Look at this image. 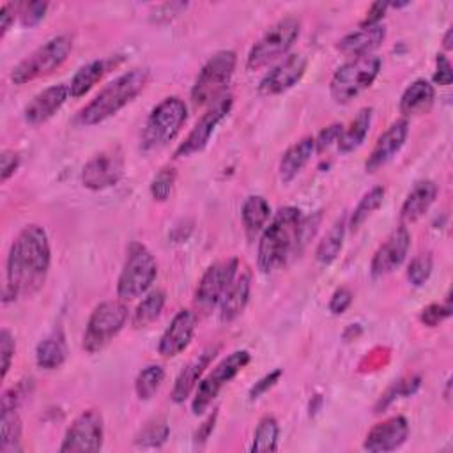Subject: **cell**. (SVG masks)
Returning <instances> with one entry per match:
<instances>
[{
  "label": "cell",
  "instance_id": "23",
  "mask_svg": "<svg viewBox=\"0 0 453 453\" xmlns=\"http://www.w3.org/2000/svg\"><path fill=\"white\" fill-rule=\"evenodd\" d=\"M384 37H386L384 23L372 25V27H359V30H354V32L343 35L336 42V50L352 58L363 57V55H372V51L380 46Z\"/></svg>",
  "mask_w": 453,
  "mask_h": 453
},
{
  "label": "cell",
  "instance_id": "2",
  "mask_svg": "<svg viewBox=\"0 0 453 453\" xmlns=\"http://www.w3.org/2000/svg\"><path fill=\"white\" fill-rule=\"evenodd\" d=\"M303 212L297 207L285 205L278 209L265 228L260 232L257 246V265L262 273H273L299 246Z\"/></svg>",
  "mask_w": 453,
  "mask_h": 453
},
{
  "label": "cell",
  "instance_id": "43",
  "mask_svg": "<svg viewBox=\"0 0 453 453\" xmlns=\"http://www.w3.org/2000/svg\"><path fill=\"white\" fill-rule=\"evenodd\" d=\"M34 386V379H23L12 388L5 389L0 400V411L4 409H18L19 403L30 395V389Z\"/></svg>",
  "mask_w": 453,
  "mask_h": 453
},
{
  "label": "cell",
  "instance_id": "48",
  "mask_svg": "<svg viewBox=\"0 0 453 453\" xmlns=\"http://www.w3.org/2000/svg\"><path fill=\"white\" fill-rule=\"evenodd\" d=\"M451 80H453V67H451V62L449 58L444 55V53H439L435 57V73H434V83L437 85H451Z\"/></svg>",
  "mask_w": 453,
  "mask_h": 453
},
{
  "label": "cell",
  "instance_id": "55",
  "mask_svg": "<svg viewBox=\"0 0 453 453\" xmlns=\"http://www.w3.org/2000/svg\"><path fill=\"white\" fill-rule=\"evenodd\" d=\"M451 37H453V30L451 28H448L446 30V34H444V39H442V48L444 50H451Z\"/></svg>",
  "mask_w": 453,
  "mask_h": 453
},
{
  "label": "cell",
  "instance_id": "39",
  "mask_svg": "<svg viewBox=\"0 0 453 453\" xmlns=\"http://www.w3.org/2000/svg\"><path fill=\"white\" fill-rule=\"evenodd\" d=\"M421 386V379L419 375H411V377H405V379H400L396 382H393L382 395L380 398L377 400L375 403V412H382L386 411L395 400L398 398H403V396H411L414 395Z\"/></svg>",
  "mask_w": 453,
  "mask_h": 453
},
{
  "label": "cell",
  "instance_id": "47",
  "mask_svg": "<svg viewBox=\"0 0 453 453\" xmlns=\"http://www.w3.org/2000/svg\"><path fill=\"white\" fill-rule=\"evenodd\" d=\"M281 375H283V370H281V368H276V370L265 373L264 377H260V379L250 388V391H248L250 400H257V398H260L264 393H267V391L280 380Z\"/></svg>",
  "mask_w": 453,
  "mask_h": 453
},
{
  "label": "cell",
  "instance_id": "18",
  "mask_svg": "<svg viewBox=\"0 0 453 453\" xmlns=\"http://www.w3.org/2000/svg\"><path fill=\"white\" fill-rule=\"evenodd\" d=\"M196 327V311L179 310L157 342V352L163 357H175L188 349Z\"/></svg>",
  "mask_w": 453,
  "mask_h": 453
},
{
  "label": "cell",
  "instance_id": "10",
  "mask_svg": "<svg viewBox=\"0 0 453 453\" xmlns=\"http://www.w3.org/2000/svg\"><path fill=\"white\" fill-rule=\"evenodd\" d=\"M129 319L127 306L122 301L99 303L85 326L81 347L88 354L101 352L126 326Z\"/></svg>",
  "mask_w": 453,
  "mask_h": 453
},
{
  "label": "cell",
  "instance_id": "26",
  "mask_svg": "<svg viewBox=\"0 0 453 453\" xmlns=\"http://www.w3.org/2000/svg\"><path fill=\"white\" fill-rule=\"evenodd\" d=\"M313 154H315L313 136H303L297 142H294L280 159V165H278L280 180L287 184L292 179H296L301 173V170L308 165Z\"/></svg>",
  "mask_w": 453,
  "mask_h": 453
},
{
  "label": "cell",
  "instance_id": "21",
  "mask_svg": "<svg viewBox=\"0 0 453 453\" xmlns=\"http://www.w3.org/2000/svg\"><path fill=\"white\" fill-rule=\"evenodd\" d=\"M69 85L65 83H57L51 85L39 94L32 97V101L25 106L23 110V119L30 126H39L50 120L67 101L69 97Z\"/></svg>",
  "mask_w": 453,
  "mask_h": 453
},
{
  "label": "cell",
  "instance_id": "20",
  "mask_svg": "<svg viewBox=\"0 0 453 453\" xmlns=\"http://www.w3.org/2000/svg\"><path fill=\"white\" fill-rule=\"evenodd\" d=\"M409 437V423L403 416L388 418L373 425L363 442V448L372 453H386L398 449Z\"/></svg>",
  "mask_w": 453,
  "mask_h": 453
},
{
  "label": "cell",
  "instance_id": "24",
  "mask_svg": "<svg viewBox=\"0 0 453 453\" xmlns=\"http://www.w3.org/2000/svg\"><path fill=\"white\" fill-rule=\"evenodd\" d=\"M251 294V274L250 271H237L230 287L226 288L223 299L219 301V319L223 322L235 320L246 308Z\"/></svg>",
  "mask_w": 453,
  "mask_h": 453
},
{
  "label": "cell",
  "instance_id": "6",
  "mask_svg": "<svg viewBox=\"0 0 453 453\" xmlns=\"http://www.w3.org/2000/svg\"><path fill=\"white\" fill-rule=\"evenodd\" d=\"M237 65L234 50H219L207 58L198 71L191 87V101L195 106H205L218 101L226 94L228 83Z\"/></svg>",
  "mask_w": 453,
  "mask_h": 453
},
{
  "label": "cell",
  "instance_id": "13",
  "mask_svg": "<svg viewBox=\"0 0 453 453\" xmlns=\"http://www.w3.org/2000/svg\"><path fill=\"white\" fill-rule=\"evenodd\" d=\"M124 152L119 145L94 154L81 168V184L90 191H103L115 186L124 175Z\"/></svg>",
  "mask_w": 453,
  "mask_h": 453
},
{
  "label": "cell",
  "instance_id": "44",
  "mask_svg": "<svg viewBox=\"0 0 453 453\" xmlns=\"http://www.w3.org/2000/svg\"><path fill=\"white\" fill-rule=\"evenodd\" d=\"M451 315V306H449V301L446 304H441V303H432L428 306H425L419 313V320L428 326V327H435L439 326L441 322H444L448 317Z\"/></svg>",
  "mask_w": 453,
  "mask_h": 453
},
{
  "label": "cell",
  "instance_id": "8",
  "mask_svg": "<svg viewBox=\"0 0 453 453\" xmlns=\"http://www.w3.org/2000/svg\"><path fill=\"white\" fill-rule=\"evenodd\" d=\"M157 276V262L142 242H131L126 253L122 271L117 280V296L120 301H133L149 292Z\"/></svg>",
  "mask_w": 453,
  "mask_h": 453
},
{
  "label": "cell",
  "instance_id": "7",
  "mask_svg": "<svg viewBox=\"0 0 453 453\" xmlns=\"http://www.w3.org/2000/svg\"><path fill=\"white\" fill-rule=\"evenodd\" d=\"M382 67V60L377 55H363L342 64L329 81V94L334 103L345 104L372 87Z\"/></svg>",
  "mask_w": 453,
  "mask_h": 453
},
{
  "label": "cell",
  "instance_id": "34",
  "mask_svg": "<svg viewBox=\"0 0 453 453\" xmlns=\"http://www.w3.org/2000/svg\"><path fill=\"white\" fill-rule=\"evenodd\" d=\"M278 437H280V425L274 416H264L258 419L250 451L253 453H271L278 449Z\"/></svg>",
  "mask_w": 453,
  "mask_h": 453
},
{
  "label": "cell",
  "instance_id": "17",
  "mask_svg": "<svg viewBox=\"0 0 453 453\" xmlns=\"http://www.w3.org/2000/svg\"><path fill=\"white\" fill-rule=\"evenodd\" d=\"M409 248H411V232L407 230L405 225H400L375 250L370 262L372 278H382L393 273L396 267H400L407 258Z\"/></svg>",
  "mask_w": 453,
  "mask_h": 453
},
{
  "label": "cell",
  "instance_id": "9",
  "mask_svg": "<svg viewBox=\"0 0 453 453\" xmlns=\"http://www.w3.org/2000/svg\"><path fill=\"white\" fill-rule=\"evenodd\" d=\"M301 34V19L296 16H285L274 21L260 39L251 46L246 57V67L257 71L276 58L287 55Z\"/></svg>",
  "mask_w": 453,
  "mask_h": 453
},
{
  "label": "cell",
  "instance_id": "35",
  "mask_svg": "<svg viewBox=\"0 0 453 453\" xmlns=\"http://www.w3.org/2000/svg\"><path fill=\"white\" fill-rule=\"evenodd\" d=\"M0 451L2 453H18L21 446V419L16 409H4L0 418Z\"/></svg>",
  "mask_w": 453,
  "mask_h": 453
},
{
  "label": "cell",
  "instance_id": "19",
  "mask_svg": "<svg viewBox=\"0 0 453 453\" xmlns=\"http://www.w3.org/2000/svg\"><path fill=\"white\" fill-rule=\"evenodd\" d=\"M407 136H409L407 119H398L393 124H389L388 129L377 138L372 152L368 154L365 161V170L368 173H373L382 166H386L402 150Z\"/></svg>",
  "mask_w": 453,
  "mask_h": 453
},
{
  "label": "cell",
  "instance_id": "49",
  "mask_svg": "<svg viewBox=\"0 0 453 453\" xmlns=\"http://www.w3.org/2000/svg\"><path fill=\"white\" fill-rule=\"evenodd\" d=\"M352 292L347 288V287H340V288H336L334 292H333V296H331V299H329V304H327V308H329V311L333 313V315H342V313H345V310L350 306V303H352Z\"/></svg>",
  "mask_w": 453,
  "mask_h": 453
},
{
  "label": "cell",
  "instance_id": "33",
  "mask_svg": "<svg viewBox=\"0 0 453 453\" xmlns=\"http://www.w3.org/2000/svg\"><path fill=\"white\" fill-rule=\"evenodd\" d=\"M106 73V60H90L85 65H81L69 83V94L74 99L83 97L90 88L103 78Z\"/></svg>",
  "mask_w": 453,
  "mask_h": 453
},
{
  "label": "cell",
  "instance_id": "38",
  "mask_svg": "<svg viewBox=\"0 0 453 453\" xmlns=\"http://www.w3.org/2000/svg\"><path fill=\"white\" fill-rule=\"evenodd\" d=\"M170 435V425L166 418H152L143 425V428L134 437V444L142 448H159L168 441Z\"/></svg>",
  "mask_w": 453,
  "mask_h": 453
},
{
  "label": "cell",
  "instance_id": "28",
  "mask_svg": "<svg viewBox=\"0 0 453 453\" xmlns=\"http://www.w3.org/2000/svg\"><path fill=\"white\" fill-rule=\"evenodd\" d=\"M372 119H373V108L365 106L356 113V117L350 120V124L342 129V134L336 143L338 150L342 154L352 152L363 145V142L366 140V134L370 133Z\"/></svg>",
  "mask_w": 453,
  "mask_h": 453
},
{
  "label": "cell",
  "instance_id": "30",
  "mask_svg": "<svg viewBox=\"0 0 453 453\" xmlns=\"http://www.w3.org/2000/svg\"><path fill=\"white\" fill-rule=\"evenodd\" d=\"M67 359V345L60 331H53L35 347V365L42 370H57Z\"/></svg>",
  "mask_w": 453,
  "mask_h": 453
},
{
  "label": "cell",
  "instance_id": "27",
  "mask_svg": "<svg viewBox=\"0 0 453 453\" xmlns=\"http://www.w3.org/2000/svg\"><path fill=\"white\" fill-rule=\"evenodd\" d=\"M434 99H435L434 85L425 78H418L403 90L398 108H400V113H403L405 117L421 115L432 108Z\"/></svg>",
  "mask_w": 453,
  "mask_h": 453
},
{
  "label": "cell",
  "instance_id": "22",
  "mask_svg": "<svg viewBox=\"0 0 453 453\" xmlns=\"http://www.w3.org/2000/svg\"><path fill=\"white\" fill-rule=\"evenodd\" d=\"M219 352V345H209L205 347L198 356H195L177 375L170 398L175 403H182L198 386V382L202 380V375L205 373V370L209 368V365L212 363V359L216 357V354Z\"/></svg>",
  "mask_w": 453,
  "mask_h": 453
},
{
  "label": "cell",
  "instance_id": "40",
  "mask_svg": "<svg viewBox=\"0 0 453 453\" xmlns=\"http://www.w3.org/2000/svg\"><path fill=\"white\" fill-rule=\"evenodd\" d=\"M175 179H177V173L173 168L170 166H165L161 168L150 180V196L156 200V202H165L170 198L172 191H173V184H175Z\"/></svg>",
  "mask_w": 453,
  "mask_h": 453
},
{
  "label": "cell",
  "instance_id": "36",
  "mask_svg": "<svg viewBox=\"0 0 453 453\" xmlns=\"http://www.w3.org/2000/svg\"><path fill=\"white\" fill-rule=\"evenodd\" d=\"M384 195H386V189H384L382 186H373L370 191H366V193L359 198L357 205L354 207V211H352V214H350V218H349L347 226H349L352 232H356V230L382 205Z\"/></svg>",
  "mask_w": 453,
  "mask_h": 453
},
{
  "label": "cell",
  "instance_id": "14",
  "mask_svg": "<svg viewBox=\"0 0 453 453\" xmlns=\"http://www.w3.org/2000/svg\"><path fill=\"white\" fill-rule=\"evenodd\" d=\"M104 439V425L103 416L96 409L83 411L78 414L73 423L67 426L60 453H78V451H99L103 448Z\"/></svg>",
  "mask_w": 453,
  "mask_h": 453
},
{
  "label": "cell",
  "instance_id": "32",
  "mask_svg": "<svg viewBox=\"0 0 453 453\" xmlns=\"http://www.w3.org/2000/svg\"><path fill=\"white\" fill-rule=\"evenodd\" d=\"M166 303V294L161 288L150 290L143 296V299L138 303V306L133 311L131 317V324L134 329H143L147 326H150L163 311Z\"/></svg>",
  "mask_w": 453,
  "mask_h": 453
},
{
  "label": "cell",
  "instance_id": "31",
  "mask_svg": "<svg viewBox=\"0 0 453 453\" xmlns=\"http://www.w3.org/2000/svg\"><path fill=\"white\" fill-rule=\"evenodd\" d=\"M345 232H347V218H340L333 223V226L326 232V235L319 241L317 250H315V258L319 264L329 265L333 264L342 248H343V239H345Z\"/></svg>",
  "mask_w": 453,
  "mask_h": 453
},
{
  "label": "cell",
  "instance_id": "53",
  "mask_svg": "<svg viewBox=\"0 0 453 453\" xmlns=\"http://www.w3.org/2000/svg\"><path fill=\"white\" fill-rule=\"evenodd\" d=\"M388 7H389V2H382V0L373 2V4L370 5V9L366 11V16H365V19L359 23V27H372V25L382 23V18H384Z\"/></svg>",
  "mask_w": 453,
  "mask_h": 453
},
{
  "label": "cell",
  "instance_id": "51",
  "mask_svg": "<svg viewBox=\"0 0 453 453\" xmlns=\"http://www.w3.org/2000/svg\"><path fill=\"white\" fill-rule=\"evenodd\" d=\"M188 7L186 2H165L154 7L152 11V19L154 21H168L172 18H175L177 14H180V11H184Z\"/></svg>",
  "mask_w": 453,
  "mask_h": 453
},
{
  "label": "cell",
  "instance_id": "3",
  "mask_svg": "<svg viewBox=\"0 0 453 453\" xmlns=\"http://www.w3.org/2000/svg\"><path fill=\"white\" fill-rule=\"evenodd\" d=\"M150 71L149 67H133L108 85H104L99 94L90 99L78 113L76 120L81 126H96L104 122L129 104L149 83Z\"/></svg>",
  "mask_w": 453,
  "mask_h": 453
},
{
  "label": "cell",
  "instance_id": "50",
  "mask_svg": "<svg viewBox=\"0 0 453 453\" xmlns=\"http://www.w3.org/2000/svg\"><path fill=\"white\" fill-rule=\"evenodd\" d=\"M19 154L14 152V150H2V156H0V180L5 182L9 180V177L14 175V172L19 168Z\"/></svg>",
  "mask_w": 453,
  "mask_h": 453
},
{
  "label": "cell",
  "instance_id": "37",
  "mask_svg": "<svg viewBox=\"0 0 453 453\" xmlns=\"http://www.w3.org/2000/svg\"><path fill=\"white\" fill-rule=\"evenodd\" d=\"M165 380V368L161 365H147L134 379V393L138 400H150Z\"/></svg>",
  "mask_w": 453,
  "mask_h": 453
},
{
  "label": "cell",
  "instance_id": "15",
  "mask_svg": "<svg viewBox=\"0 0 453 453\" xmlns=\"http://www.w3.org/2000/svg\"><path fill=\"white\" fill-rule=\"evenodd\" d=\"M232 104H234L232 94H225L218 101L209 104V108L196 120V124L188 133L184 142H180L179 147L175 149V157H188V156H193V154L203 150L207 147L212 133L216 131L218 124L230 113Z\"/></svg>",
  "mask_w": 453,
  "mask_h": 453
},
{
  "label": "cell",
  "instance_id": "1",
  "mask_svg": "<svg viewBox=\"0 0 453 453\" xmlns=\"http://www.w3.org/2000/svg\"><path fill=\"white\" fill-rule=\"evenodd\" d=\"M50 264L51 248L46 230L35 223L23 226L9 248L2 301L34 294L42 285Z\"/></svg>",
  "mask_w": 453,
  "mask_h": 453
},
{
  "label": "cell",
  "instance_id": "5",
  "mask_svg": "<svg viewBox=\"0 0 453 453\" xmlns=\"http://www.w3.org/2000/svg\"><path fill=\"white\" fill-rule=\"evenodd\" d=\"M73 50V37L69 34H58L50 37L23 60L11 69V81L14 85H27L39 78H44L57 71L69 57Z\"/></svg>",
  "mask_w": 453,
  "mask_h": 453
},
{
  "label": "cell",
  "instance_id": "46",
  "mask_svg": "<svg viewBox=\"0 0 453 453\" xmlns=\"http://www.w3.org/2000/svg\"><path fill=\"white\" fill-rule=\"evenodd\" d=\"M342 129L343 126L334 122V124H329L327 127H324L317 136H315V152L317 154H322L324 150L331 149L333 145L338 143V138L342 134Z\"/></svg>",
  "mask_w": 453,
  "mask_h": 453
},
{
  "label": "cell",
  "instance_id": "4",
  "mask_svg": "<svg viewBox=\"0 0 453 453\" xmlns=\"http://www.w3.org/2000/svg\"><path fill=\"white\" fill-rule=\"evenodd\" d=\"M188 119V106L179 96L161 99L145 119L140 133V147L145 152L166 147L180 133Z\"/></svg>",
  "mask_w": 453,
  "mask_h": 453
},
{
  "label": "cell",
  "instance_id": "52",
  "mask_svg": "<svg viewBox=\"0 0 453 453\" xmlns=\"http://www.w3.org/2000/svg\"><path fill=\"white\" fill-rule=\"evenodd\" d=\"M18 18V2H5L0 5V37L4 39L14 19Z\"/></svg>",
  "mask_w": 453,
  "mask_h": 453
},
{
  "label": "cell",
  "instance_id": "16",
  "mask_svg": "<svg viewBox=\"0 0 453 453\" xmlns=\"http://www.w3.org/2000/svg\"><path fill=\"white\" fill-rule=\"evenodd\" d=\"M308 67V60L301 53H290L273 65L258 81V92L262 96L283 94L301 81Z\"/></svg>",
  "mask_w": 453,
  "mask_h": 453
},
{
  "label": "cell",
  "instance_id": "45",
  "mask_svg": "<svg viewBox=\"0 0 453 453\" xmlns=\"http://www.w3.org/2000/svg\"><path fill=\"white\" fill-rule=\"evenodd\" d=\"M14 350H16V342L12 333L7 327H2L0 331V352H2V380H5L7 372L11 368L12 357H14Z\"/></svg>",
  "mask_w": 453,
  "mask_h": 453
},
{
  "label": "cell",
  "instance_id": "12",
  "mask_svg": "<svg viewBox=\"0 0 453 453\" xmlns=\"http://www.w3.org/2000/svg\"><path fill=\"white\" fill-rule=\"evenodd\" d=\"M239 271V258H228L223 262L211 264L202 274L195 290V310L198 313H211L223 299L226 288Z\"/></svg>",
  "mask_w": 453,
  "mask_h": 453
},
{
  "label": "cell",
  "instance_id": "25",
  "mask_svg": "<svg viewBox=\"0 0 453 453\" xmlns=\"http://www.w3.org/2000/svg\"><path fill=\"white\" fill-rule=\"evenodd\" d=\"M439 193V188L434 180L425 179L414 184V188L405 196L402 207H400V219L402 223H414L418 221L435 202Z\"/></svg>",
  "mask_w": 453,
  "mask_h": 453
},
{
  "label": "cell",
  "instance_id": "11",
  "mask_svg": "<svg viewBox=\"0 0 453 453\" xmlns=\"http://www.w3.org/2000/svg\"><path fill=\"white\" fill-rule=\"evenodd\" d=\"M251 354L248 350H234L225 359H221L195 388V396L191 402L193 414H202L219 395V391L248 366Z\"/></svg>",
  "mask_w": 453,
  "mask_h": 453
},
{
  "label": "cell",
  "instance_id": "54",
  "mask_svg": "<svg viewBox=\"0 0 453 453\" xmlns=\"http://www.w3.org/2000/svg\"><path fill=\"white\" fill-rule=\"evenodd\" d=\"M216 419H218V411H214L212 414H209L207 419L198 426V430H196V434H195V442L202 444V442H205V441L209 439V435H211L212 430H214Z\"/></svg>",
  "mask_w": 453,
  "mask_h": 453
},
{
  "label": "cell",
  "instance_id": "29",
  "mask_svg": "<svg viewBox=\"0 0 453 453\" xmlns=\"http://www.w3.org/2000/svg\"><path fill=\"white\" fill-rule=\"evenodd\" d=\"M273 216L269 202L262 195H250L241 207V219L242 226L250 239L260 234Z\"/></svg>",
  "mask_w": 453,
  "mask_h": 453
},
{
  "label": "cell",
  "instance_id": "42",
  "mask_svg": "<svg viewBox=\"0 0 453 453\" xmlns=\"http://www.w3.org/2000/svg\"><path fill=\"white\" fill-rule=\"evenodd\" d=\"M48 11V2H18V18L23 27H35L42 21Z\"/></svg>",
  "mask_w": 453,
  "mask_h": 453
},
{
  "label": "cell",
  "instance_id": "41",
  "mask_svg": "<svg viewBox=\"0 0 453 453\" xmlns=\"http://www.w3.org/2000/svg\"><path fill=\"white\" fill-rule=\"evenodd\" d=\"M432 267H434V262H432V257L430 253H419L416 255L409 265H407V280L411 285L414 287H421L428 281L430 274H432Z\"/></svg>",
  "mask_w": 453,
  "mask_h": 453
}]
</instances>
